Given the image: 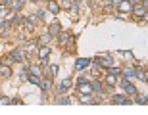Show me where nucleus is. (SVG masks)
<instances>
[{
	"label": "nucleus",
	"mask_w": 148,
	"mask_h": 115,
	"mask_svg": "<svg viewBox=\"0 0 148 115\" xmlns=\"http://www.w3.org/2000/svg\"><path fill=\"white\" fill-rule=\"evenodd\" d=\"M6 14H8V8L2 4V6H0V16H6Z\"/></svg>",
	"instance_id": "obj_30"
},
{
	"label": "nucleus",
	"mask_w": 148,
	"mask_h": 115,
	"mask_svg": "<svg viewBox=\"0 0 148 115\" xmlns=\"http://www.w3.org/2000/svg\"><path fill=\"white\" fill-rule=\"evenodd\" d=\"M108 69H110V73H112V75H119V73H121V69H119V67H108Z\"/></svg>",
	"instance_id": "obj_26"
},
{
	"label": "nucleus",
	"mask_w": 148,
	"mask_h": 115,
	"mask_svg": "<svg viewBox=\"0 0 148 115\" xmlns=\"http://www.w3.org/2000/svg\"><path fill=\"white\" fill-rule=\"evenodd\" d=\"M50 38H52V35H50V33H46V35H44L42 38H40V42H42V44H46V42L50 40Z\"/></svg>",
	"instance_id": "obj_27"
},
{
	"label": "nucleus",
	"mask_w": 148,
	"mask_h": 115,
	"mask_svg": "<svg viewBox=\"0 0 148 115\" xmlns=\"http://www.w3.org/2000/svg\"><path fill=\"white\" fill-rule=\"evenodd\" d=\"M29 73H33V75H40V67H38V65H31V67H29Z\"/></svg>",
	"instance_id": "obj_21"
},
{
	"label": "nucleus",
	"mask_w": 148,
	"mask_h": 115,
	"mask_svg": "<svg viewBox=\"0 0 148 115\" xmlns=\"http://www.w3.org/2000/svg\"><path fill=\"white\" fill-rule=\"evenodd\" d=\"M115 82H117V75H108V79H106V84H110V86H114Z\"/></svg>",
	"instance_id": "obj_17"
},
{
	"label": "nucleus",
	"mask_w": 148,
	"mask_h": 115,
	"mask_svg": "<svg viewBox=\"0 0 148 115\" xmlns=\"http://www.w3.org/2000/svg\"><path fill=\"white\" fill-rule=\"evenodd\" d=\"M10 29H12V21H4V23H0V37H8Z\"/></svg>",
	"instance_id": "obj_6"
},
{
	"label": "nucleus",
	"mask_w": 148,
	"mask_h": 115,
	"mask_svg": "<svg viewBox=\"0 0 148 115\" xmlns=\"http://www.w3.org/2000/svg\"><path fill=\"white\" fill-rule=\"evenodd\" d=\"M90 2H92V4H94V2H96V0H90Z\"/></svg>",
	"instance_id": "obj_36"
},
{
	"label": "nucleus",
	"mask_w": 148,
	"mask_h": 115,
	"mask_svg": "<svg viewBox=\"0 0 148 115\" xmlns=\"http://www.w3.org/2000/svg\"><path fill=\"white\" fill-rule=\"evenodd\" d=\"M2 4H12V0H0Z\"/></svg>",
	"instance_id": "obj_33"
},
{
	"label": "nucleus",
	"mask_w": 148,
	"mask_h": 115,
	"mask_svg": "<svg viewBox=\"0 0 148 115\" xmlns=\"http://www.w3.org/2000/svg\"><path fill=\"white\" fill-rule=\"evenodd\" d=\"M121 0H112V4H119Z\"/></svg>",
	"instance_id": "obj_34"
},
{
	"label": "nucleus",
	"mask_w": 148,
	"mask_h": 115,
	"mask_svg": "<svg viewBox=\"0 0 148 115\" xmlns=\"http://www.w3.org/2000/svg\"><path fill=\"white\" fill-rule=\"evenodd\" d=\"M135 96H137V94H135ZM135 102H137V104H140V105H144L148 102V98H146V96H137V100H135Z\"/></svg>",
	"instance_id": "obj_20"
},
{
	"label": "nucleus",
	"mask_w": 148,
	"mask_h": 115,
	"mask_svg": "<svg viewBox=\"0 0 148 115\" xmlns=\"http://www.w3.org/2000/svg\"><path fill=\"white\" fill-rule=\"evenodd\" d=\"M117 6H119V12H125V14H129V12L133 10V4L129 2V0H121Z\"/></svg>",
	"instance_id": "obj_8"
},
{
	"label": "nucleus",
	"mask_w": 148,
	"mask_h": 115,
	"mask_svg": "<svg viewBox=\"0 0 148 115\" xmlns=\"http://www.w3.org/2000/svg\"><path fill=\"white\" fill-rule=\"evenodd\" d=\"M102 4H104V6H110V4H112V0H102Z\"/></svg>",
	"instance_id": "obj_32"
},
{
	"label": "nucleus",
	"mask_w": 148,
	"mask_h": 115,
	"mask_svg": "<svg viewBox=\"0 0 148 115\" xmlns=\"http://www.w3.org/2000/svg\"><path fill=\"white\" fill-rule=\"evenodd\" d=\"M12 58H14V61H23L25 60V54H23L21 50H12Z\"/></svg>",
	"instance_id": "obj_10"
},
{
	"label": "nucleus",
	"mask_w": 148,
	"mask_h": 115,
	"mask_svg": "<svg viewBox=\"0 0 148 115\" xmlns=\"http://www.w3.org/2000/svg\"><path fill=\"white\" fill-rule=\"evenodd\" d=\"M58 33H60V25H52V27H50V35L54 37V35H58Z\"/></svg>",
	"instance_id": "obj_22"
},
{
	"label": "nucleus",
	"mask_w": 148,
	"mask_h": 115,
	"mask_svg": "<svg viewBox=\"0 0 148 115\" xmlns=\"http://www.w3.org/2000/svg\"><path fill=\"white\" fill-rule=\"evenodd\" d=\"M48 54H50V48H48V46H42V48L38 50V56H40V60L48 58Z\"/></svg>",
	"instance_id": "obj_14"
},
{
	"label": "nucleus",
	"mask_w": 148,
	"mask_h": 115,
	"mask_svg": "<svg viewBox=\"0 0 148 115\" xmlns=\"http://www.w3.org/2000/svg\"><path fill=\"white\" fill-rule=\"evenodd\" d=\"M96 65L100 67H110L112 65V56H100V58H96Z\"/></svg>",
	"instance_id": "obj_1"
},
{
	"label": "nucleus",
	"mask_w": 148,
	"mask_h": 115,
	"mask_svg": "<svg viewBox=\"0 0 148 115\" xmlns=\"http://www.w3.org/2000/svg\"><path fill=\"white\" fill-rule=\"evenodd\" d=\"M40 86H42L44 92H48L50 88H52V81L50 79H40Z\"/></svg>",
	"instance_id": "obj_12"
},
{
	"label": "nucleus",
	"mask_w": 148,
	"mask_h": 115,
	"mask_svg": "<svg viewBox=\"0 0 148 115\" xmlns=\"http://www.w3.org/2000/svg\"><path fill=\"white\" fill-rule=\"evenodd\" d=\"M117 17H119L121 21H125V19H127V17H129V16H127L125 12H119V14H117Z\"/></svg>",
	"instance_id": "obj_28"
},
{
	"label": "nucleus",
	"mask_w": 148,
	"mask_h": 115,
	"mask_svg": "<svg viewBox=\"0 0 148 115\" xmlns=\"http://www.w3.org/2000/svg\"><path fill=\"white\" fill-rule=\"evenodd\" d=\"M79 102H81V104H98L100 100H96V98H90L88 94H81V96H79Z\"/></svg>",
	"instance_id": "obj_9"
},
{
	"label": "nucleus",
	"mask_w": 148,
	"mask_h": 115,
	"mask_svg": "<svg viewBox=\"0 0 148 115\" xmlns=\"http://www.w3.org/2000/svg\"><path fill=\"white\" fill-rule=\"evenodd\" d=\"M0 104H10V98H6V96H4V98H0Z\"/></svg>",
	"instance_id": "obj_31"
},
{
	"label": "nucleus",
	"mask_w": 148,
	"mask_h": 115,
	"mask_svg": "<svg viewBox=\"0 0 148 115\" xmlns=\"http://www.w3.org/2000/svg\"><path fill=\"white\" fill-rule=\"evenodd\" d=\"M131 77H135V69H125V79H131Z\"/></svg>",
	"instance_id": "obj_24"
},
{
	"label": "nucleus",
	"mask_w": 148,
	"mask_h": 115,
	"mask_svg": "<svg viewBox=\"0 0 148 115\" xmlns=\"http://www.w3.org/2000/svg\"><path fill=\"white\" fill-rule=\"evenodd\" d=\"M88 63H90V60H87V58H79V60L75 61V69H77V71H81V69H87Z\"/></svg>",
	"instance_id": "obj_4"
},
{
	"label": "nucleus",
	"mask_w": 148,
	"mask_h": 115,
	"mask_svg": "<svg viewBox=\"0 0 148 115\" xmlns=\"http://www.w3.org/2000/svg\"><path fill=\"white\" fill-rule=\"evenodd\" d=\"M92 90H96V92H102V84H100L98 81H94V82H92Z\"/></svg>",
	"instance_id": "obj_23"
},
{
	"label": "nucleus",
	"mask_w": 148,
	"mask_h": 115,
	"mask_svg": "<svg viewBox=\"0 0 148 115\" xmlns=\"http://www.w3.org/2000/svg\"><path fill=\"white\" fill-rule=\"evenodd\" d=\"M129 2H131V4H137V2H138V0H129Z\"/></svg>",
	"instance_id": "obj_35"
},
{
	"label": "nucleus",
	"mask_w": 148,
	"mask_h": 115,
	"mask_svg": "<svg viewBox=\"0 0 148 115\" xmlns=\"http://www.w3.org/2000/svg\"><path fill=\"white\" fill-rule=\"evenodd\" d=\"M112 102H114V104H119V105H127V104H131V100L127 98V96H123V94H115L114 98H112Z\"/></svg>",
	"instance_id": "obj_2"
},
{
	"label": "nucleus",
	"mask_w": 148,
	"mask_h": 115,
	"mask_svg": "<svg viewBox=\"0 0 148 115\" xmlns=\"http://www.w3.org/2000/svg\"><path fill=\"white\" fill-rule=\"evenodd\" d=\"M66 42H67V46H69V48H73V44H75V38H73V37H69V35H67Z\"/></svg>",
	"instance_id": "obj_25"
},
{
	"label": "nucleus",
	"mask_w": 148,
	"mask_h": 115,
	"mask_svg": "<svg viewBox=\"0 0 148 115\" xmlns=\"http://www.w3.org/2000/svg\"><path fill=\"white\" fill-rule=\"evenodd\" d=\"M121 84H123V88H125V92H127V94H133V96L137 94V88H135V84H131V82L127 81V79H123V81H121Z\"/></svg>",
	"instance_id": "obj_3"
},
{
	"label": "nucleus",
	"mask_w": 148,
	"mask_h": 115,
	"mask_svg": "<svg viewBox=\"0 0 148 115\" xmlns=\"http://www.w3.org/2000/svg\"><path fill=\"white\" fill-rule=\"evenodd\" d=\"M23 21H25V17H23L21 14H16V16H14V21H12V25H21Z\"/></svg>",
	"instance_id": "obj_15"
},
{
	"label": "nucleus",
	"mask_w": 148,
	"mask_h": 115,
	"mask_svg": "<svg viewBox=\"0 0 148 115\" xmlns=\"http://www.w3.org/2000/svg\"><path fill=\"white\" fill-rule=\"evenodd\" d=\"M135 75H137L138 79H143L144 82H146V79H148V77H146V69H144V67H137V69H135Z\"/></svg>",
	"instance_id": "obj_11"
},
{
	"label": "nucleus",
	"mask_w": 148,
	"mask_h": 115,
	"mask_svg": "<svg viewBox=\"0 0 148 115\" xmlns=\"http://www.w3.org/2000/svg\"><path fill=\"white\" fill-rule=\"evenodd\" d=\"M48 10L52 12V14H58V12H60V6L54 4V2H48Z\"/></svg>",
	"instance_id": "obj_18"
},
{
	"label": "nucleus",
	"mask_w": 148,
	"mask_h": 115,
	"mask_svg": "<svg viewBox=\"0 0 148 115\" xmlns=\"http://www.w3.org/2000/svg\"><path fill=\"white\" fill-rule=\"evenodd\" d=\"M29 82H33V84H40V75H33V73H29Z\"/></svg>",
	"instance_id": "obj_16"
},
{
	"label": "nucleus",
	"mask_w": 148,
	"mask_h": 115,
	"mask_svg": "<svg viewBox=\"0 0 148 115\" xmlns=\"http://www.w3.org/2000/svg\"><path fill=\"white\" fill-rule=\"evenodd\" d=\"M0 75L4 77V79H10V77H12V69H10V65L0 67Z\"/></svg>",
	"instance_id": "obj_13"
},
{
	"label": "nucleus",
	"mask_w": 148,
	"mask_h": 115,
	"mask_svg": "<svg viewBox=\"0 0 148 115\" xmlns=\"http://www.w3.org/2000/svg\"><path fill=\"white\" fill-rule=\"evenodd\" d=\"M133 12H135L137 17H146V8L140 4H133Z\"/></svg>",
	"instance_id": "obj_5"
},
{
	"label": "nucleus",
	"mask_w": 148,
	"mask_h": 115,
	"mask_svg": "<svg viewBox=\"0 0 148 115\" xmlns=\"http://www.w3.org/2000/svg\"><path fill=\"white\" fill-rule=\"evenodd\" d=\"M0 65H2V63H0Z\"/></svg>",
	"instance_id": "obj_37"
},
{
	"label": "nucleus",
	"mask_w": 148,
	"mask_h": 115,
	"mask_svg": "<svg viewBox=\"0 0 148 115\" xmlns=\"http://www.w3.org/2000/svg\"><path fill=\"white\" fill-rule=\"evenodd\" d=\"M92 92V84H88L87 82H79V94H90Z\"/></svg>",
	"instance_id": "obj_7"
},
{
	"label": "nucleus",
	"mask_w": 148,
	"mask_h": 115,
	"mask_svg": "<svg viewBox=\"0 0 148 115\" xmlns=\"http://www.w3.org/2000/svg\"><path fill=\"white\" fill-rule=\"evenodd\" d=\"M19 79H21V81H27V79H29V73L23 69V71H21V77H19Z\"/></svg>",
	"instance_id": "obj_29"
},
{
	"label": "nucleus",
	"mask_w": 148,
	"mask_h": 115,
	"mask_svg": "<svg viewBox=\"0 0 148 115\" xmlns=\"http://www.w3.org/2000/svg\"><path fill=\"white\" fill-rule=\"evenodd\" d=\"M69 86H71V79H66V81H62V84H60V90H67Z\"/></svg>",
	"instance_id": "obj_19"
}]
</instances>
